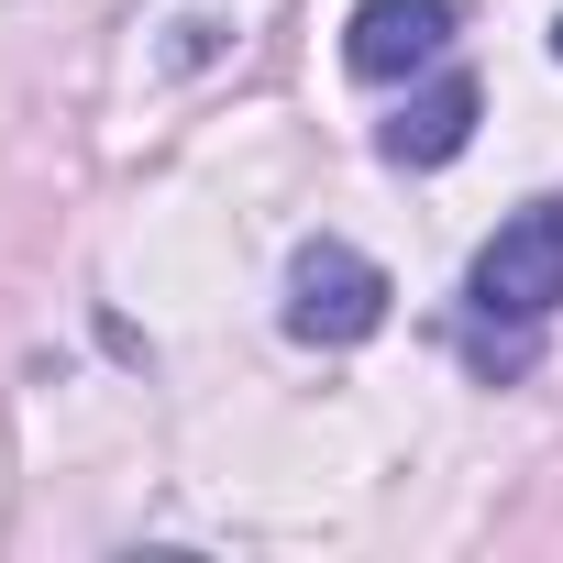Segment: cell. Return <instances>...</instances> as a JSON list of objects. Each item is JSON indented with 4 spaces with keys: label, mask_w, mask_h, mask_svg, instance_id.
Returning a JSON list of instances; mask_svg holds the SVG:
<instances>
[{
    "label": "cell",
    "mask_w": 563,
    "mask_h": 563,
    "mask_svg": "<svg viewBox=\"0 0 563 563\" xmlns=\"http://www.w3.org/2000/svg\"><path fill=\"white\" fill-rule=\"evenodd\" d=\"M464 310H475V321H508V332H541V321L563 310V199H530V210H508V221L475 243Z\"/></svg>",
    "instance_id": "1"
},
{
    "label": "cell",
    "mask_w": 563,
    "mask_h": 563,
    "mask_svg": "<svg viewBox=\"0 0 563 563\" xmlns=\"http://www.w3.org/2000/svg\"><path fill=\"white\" fill-rule=\"evenodd\" d=\"M387 299H398L387 265L365 243H343V232L288 254V332L299 343H365V332H387Z\"/></svg>",
    "instance_id": "2"
},
{
    "label": "cell",
    "mask_w": 563,
    "mask_h": 563,
    "mask_svg": "<svg viewBox=\"0 0 563 563\" xmlns=\"http://www.w3.org/2000/svg\"><path fill=\"white\" fill-rule=\"evenodd\" d=\"M453 56V0H365L343 23V67L354 78H409V67H442Z\"/></svg>",
    "instance_id": "3"
},
{
    "label": "cell",
    "mask_w": 563,
    "mask_h": 563,
    "mask_svg": "<svg viewBox=\"0 0 563 563\" xmlns=\"http://www.w3.org/2000/svg\"><path fill=\"white\" fill-rule=\"evenodd\" d=\"M475 122H486V89H475L464 67H442L431 89L398 100V122L376 133V155H387V166H453V155L475 144Z\"/></svg>",
    "instance_id": "4"
},
{
    "label": "cell",
    "mask_w": 563,
    "mask_h": 563,
    "mask_svg": "<svg viewBox=\"0 0 563 563\" xmlns=\"http://www.w3.org/2000/svg\"><path fill=\"white\" fill-rule=\"evenodd\" d=\"M552 56H563V23H552Z\"/></svg>",
    "instance_id": "5"
}]
</instances>
